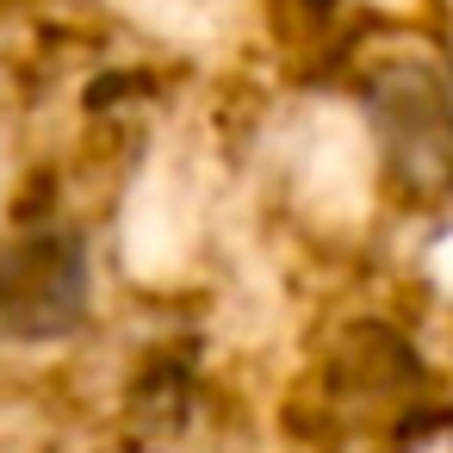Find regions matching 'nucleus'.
Here are the masks:
<instances>
[{
  "label": "nucleus",
  "mask_w": 453,
  "mask_h": 453,
  "mask_svg": "<svg viewBox=\"0 0 453 453\" xmlns=\"http://www.w3.org/2000/svg\"><path fill=\"white\" fill-rule=\"evenodd\" d=\"M372 143L403 193L453 187V75L428 57H385L360 81Z\"/></svg>",
  "instance_id": "f03ea898"
},
{
  "label": "nucleus",
  "mask_w": 453,
  "mask_h": 453,
  "mask_svg": "<svg viewBox=\"0 0 453 453\" xmlns=\"http://www.w3.org/2000/svg\"><path fill=\"white\" fill-rule=\"evenodd\" d=\"M94 317V249L75 224L32 218L0 236V348H57Z\"/></svg>",
  "instance_id": "f257e3e1"
},
{
  "label": "nucleus",
  "mask_w": 453,
  "mask_h": 453,
  "mask_svg": "<svg viewBox=\"0 0 453 453\" xmlns=\"http://www.w3.org/2000/svg\"><path fill=\"white\" fill-rule=\"evenodd\" d=\"M323 379H329V403H342V416H360V422H403L428 397V372H422L416 342L391 323H372V317L342 329Z\"/></svg>",
  "instance_id": "7ed1b4c3"
}]
</instances>
